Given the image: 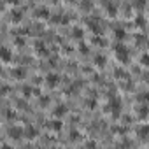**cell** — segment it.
<instances>
[{
	"instance_id": "f1b7e54d",
	"label": "cell",
	"mask_w": 149,
	"mask_h": 149,
	"mask_svg": "<svg viewBox=\"0 0 149 149\" xmlns=\"http://www.w3.org/2000/svg\"><path fill=\"white\" fill-rule=\"evenodd\" d=\"M7 118H9V119H13V118H14V114H13V111H7Z\"/></svg>"
},
{
	"instance_id": "ba28073f",
	"label": "cell",
	"mask_w": 149,
	"mask_h": 149,
	"mask_svg": "<svg viewBox=\"0 0 149 149\" xmlns=\"http://www.w3.org/2000/svg\"><path fill=\"white\" fill-rule=\"evenodd\" d=\"M114 37H116L118 42H123V40L126 39V30H125L123 26H116V28H114Z\"/></svg>"
},
{
	"instance_id": "ac0fdd59",
	"label": "cell",
	"mask_w": 149,
	"mask_h": 149,
	"mask_svg": "<svg viewBox=\"0 0 149 149\" xmlns=\"http://www.w3.org/2000/svg\"><path fill=\"white\" fill-rule=\"evenodd\" d=\"M93 44H97V46H102V47H104V46L107 44V40H105L102 35H95V37H93Z\"/></svg>"
},
{
	"instance_id": "2e32d148",
	"label": "cell",
	"mask_w": 149,
	"mask_h": 149,
	"mask_svg": "<svg viewBox=\"0 0 149 149\" xmlns=\"http://www.w3.org/2000/svg\"><path fill=\"white\" fill-rule=\"evenodd\" d=\"M93 63H95L97 67H104V65L107 63V60H105V56H104V54H97V56L93 58Z\"/></svg>"
},
{
	"instance_id": "cb8c5ba5",
	"label": "cell",
	"mask_w": 149,
	"mask_h": 149,
	"mask_svg": "<svg viewBox=\"0 0 149 149\" xmlns=\"http://www.w3.org/2000/svg\"><path fill=\"white\" fill-rule=\"evenodd\" d=\"M93 7V4L91 2H81V9H86V11H90Z\"/></svg>"
},
{
	"instance_id": "d4e9b609",
	"label": "cell",
	"mask_w": 149,
	"mask_h": 149,
	"mask_svg": "<svg viewBox=\"0 0 149 149\" xmlns=\"http://www.w3.org/2000/svg\"><path fill=\"white\" fill-rule=\"evenodd\" d=\"M86 149H97V144L93 140H90V142H86Z\"/></svg>"
},
{
	"instance_id": "4316f807",
	"label": "cell",
	"mask_w": 149,
	"mask_h": 149,
	"mask_svg": "<svg viewBox=\"0 0 149 149\" xmlns=\"http://www.w3.org/2000/svg\"><path fill=\"white\" fill-rule=\"evenodd\" d=\"M47 102H49L47 97H40V104H42V105H47Z\"/></svg>"
},
{
	"instance_id": "30bf717a",
	"label": "cell",
	"mask_w": 149,
	"mask_h": 149,
	"mask_svg": "<svg viewBox=\"0 0 149 149\" xmlns=\"http://www.w3.org/2000/svg\"><path fill=\"white\" fill-rule=\"evenodd\" d=\"M137 135L140 137V139H149V125H140L139 128H137Z\"/></svg>"
},
{
	"instance_id": "d6986e66",
	"label": "cell",
	"mask_w": 149,
	"mask_h": 149,
	"mask_svg": "<svg viewBox=\"0 0 149 149\" xmlns=\"http://www.w3.org/2000/svg\"><path fill=\"white\" fill-rule=\"evenodd\" d=\"M135 25L146 26V18H144V14H137V16H135Z\"/></svg>"
},
{
	"instance_id": "5b68a950",
	"label": "cell",
	"mask_w": 149,
	"mask_h": 149,
	"mask_svg": "<svg viewBox=\"0 0 149 149\" xmlns=\"http://www.w3.org/2000/svg\"><path fill=\"white\" fill-rule=\"evenodd\" d=\"M67 112H68V107H67L65 104H58V105L54 107V111H53V114H54V118H58V119H60L61 116H65Z\"/></svg>"
},
{
	"instance_id": "603a6c76",
	"label": "cell",
	"mask_w": 149,
	"mask_h": 149,
	"mask_svg": "<svg viewBox=\"0 0 149 149\" xmlns=\"http://www.w3.org/2000/svg\"><path fill=\"white\" fill-rule=\"evenodd\" d=\"M79 51H81V53H84V54H86V53H88V51H90V47H88V44H84V42H81V44H79Z\"/></svg>"
},
{
	"instance_id": "3957f363",
	"label": "cell",
	"mask_w": 149,
	"mask_h": 149,
	"mask_svg": "<svg viewBox=\"0 0 149 149\" xmlns=\"http://www.w3.org/2000/svg\"><path fill=\"white\" fill-rule=\"evenodd\" d=\"M109 111H111V114L116 118V116H119V112H121V100L118 98V97H114L111 102H109Z\"/></svg>"
},
{
	"instance_id": "ffe728a7",
	"label": "cell",
	"mask_w": 149,
	"mask_h": 149,
	"mask_svg": "<svg viewBox=\"0 0 149 149\" xmlns=\"http://www.w3.org/2000/svg\"><path fill=\"white\" fill-rule=\"evenodd\" d=\"M140 63H142L144 67H149V53H144V54L140 56Z\"/></svg>"
},
{
	"instance_id": "277c9868",
	"label": "cell",
	"mask_w": 149,
	"mask_h": 149,
	"mask_svg": "<svg viewBox=\"0 0 149 149\" xmlns=\"http://www.w3.org/2000/svg\"><path fill=\"white\" fill-rule=\"evenodd\" d=\"M44 81H46V84L47 86H56L58 83H60V76H58V74L56 72H47L46 74V77H44Z\"/></svg>"
},
{
	"instance_id": "7a4b0ae2",
	"label": "cell",
	"mask_w": 149,
	"mask_h": 149,
	"mask_svg": "<svg viewBox=\"0 0 149 149\" xmlns=\"http://www.w3.org/2000/svg\"><path fill=\"white\" fill-rule=\"evenodd\" d=\"M7 135H9L11 139H14V140H19V139H23L25 130H23L21 126H18V125H13V126L7 130Z\"/></svg>"
},
{
	"instance_id": "7402d4cb",
	"label": "cell",
	"mask_w": 149,
	"mask_h": 149,
	"mask_svg": "<svg viewBox=\"0 0 149 149\" xmlns=\"http://www.w3.org/2000/svg\"><path fill=\"white\" fill-rule=\"evenodd\" d=\"M21 93H23V97H30L32 95V88L30 86H23L21 88Z\"/></svg>"
},
{
	"instance_id": "484cf974",
	"label": "cell",
	"mask_w": 149,
	"mask_h": 149,
	"mask_svg": "<svg viewBox=\"0 0 149 149\" xmlns=\"http://www.w3.org/2000/svg\"><path fill=\"white\" fill-rule=\"evenodd\" d=\"M125 76H126V74L123 72V68H118L116 70V77H125Z\"/></svg>"
},
{
	"instance_id": "9a60e30c",
	"label": "cell",
	"mask_w": 149,
	"mask_h": 149,
	"mask_svg": "<svg viewBox=\"0 0 149 149\" xmlns=\"http://www.w3.org/2000/svg\"><path fill=\"white\" fill-rule=\"evenodd\" d=\"M61 126H63V123H61L60 119H53V121H49V128H51L53 132H60Z\"/></svg>"
},
{
	"instance_id": "44dd1931",
	"label": "cell",
	"mask_w": 149,
	"mask_h": 149,
	"mask_svg": "<svg viewBox=\"0 0 149 149\" xmlns=\"http://www.w3.org/2000/svg\"><path fill=\"white\" fill-rule=\"evenodd\" d=\"M14 44L21 47V46H25V39H23L21 35H16V37H14Z\"/></svg>"
},
{
	"instance_id": "f546056e",
	"label": "cell",
	"mask_w": 149,
	"mask_h": 149,
	"mask_svg": "<svg viewBox=\"0 0 149 149\" xmlns=\"http://www.w3.org/2000/svg\"><path fill=\"white\" fill-rule=\"evenodd\" d=\"M147 47H149V40H147Z\"/></svg>"
},
{
	"instance_id": "8992f818",
	"label": "cell",
	"mask_w": 149,
	"mask_h": 149,
	"mask_svg": "<svg viewBox=\"0 0 149 149\" xmlns=\"http://www.w3.org/2000/svg\"><path fill=\"white\" fill-rule=\"evenodd\" d=\"M37 135H39V130H37L33 125H28V126L25 128V137H26L28 140H33Z\"/></svg>"
},
{
	"instance_id": "9c48e42d",
	"label": "cell",
	"mask_w": 149,
	"mask_h": 149,
	"mask_svg": "<svg viewBox=\"0 0 149 149\" xmlns=\"http://www.w3.org/2000/svg\"><path fill=\"white\" fill-rule=\"evenodd\" d=\"M13 77H14V79H25V77H26L25 67H16V68H13Z\"/></svg>"
},
{
	"instance_id": "6da1fadb",
	"label": "cell",
	"mask_w": 149,
	"mask_h": 149,
	"mask_svg": "<svg viewBox=\"0 0 149 149\" xmlns=\"http://www.w3.org/2000/svg\"><path fill=\"white\" fill-rule=\"evenodd\" d=\"M114 53H116V58L121 61V63H128L130 61V49L123 44V42H118L114 46Z\"/></svg>"
},
{
	"instance_id": "e0dca14e",
	"label": "cell",
	"mask_w": 149,
	"mask_h": 149,
	"mask_svg": "<svg viewBox=\"0 0 149 149\" xmlns=\"http://www.w3.org/2000/svg\"><path fill=\"white\" fill-rule=\"evenodd\" d=\"M23 18V11L21 9H13V13H11V19L13 21H19Z\"/></svg>"
},
{
	"instance_id": "5bb4252c",
	"label": "cell",
	"mask_w": 149,
	"mask_h": 149,
	"mask_svg": "<svg viewBox=\"0 0 149 149\" xmlns=\"http://www.w3.org/2000/svg\"><path fill=\"white\" fill-rule=\"evenodd\" d=\"M104 7L107 9V13H109L111 16H114V14L118 13V4H114V2H104Z\"/></svg>"
},
{
	"instance_id": "8fae6325",
	"label": "cell",
	"mask_w": 149,
	"mask_h": 149,
	"mask_svg": "<svg viewBox=\"0 0 149 149\" xmlns=\"http://www.w3.org/2000/svg\"><path fill=\"white\" fill-rule=\"evenodd\" d=\"M35 16L37 18H49V9L46 6H39V7H35Z\"/></svg>"
},
{
	"instance_id": "52a82bcc",
	"label": "cell",
	"mask_w": 149,
	"mask_h": 149,
	"mask_svg": "<svg viewBox=\"0 0 149 149\" xmlns=\"http://www.w3.org/2000/svg\"><path fill=\"white\" fill-rule=\"evenodd\" d=\"M0 56H2V61H11L13 60V51L7 47V46H2V49H0Z\"/></svg>"
},
{
	"instance_id": "4fadbf2b",
	"label": "cell",
	"mask_w": 149,
	"mask_h": 149,
	"mask_svg": "<svg viewBox=\"0 0 149 149\" xmlns=\"http://www.w3.org/2000/svg\"><path fill=\"white\" fill-rule=\"evenodd\" d=\"M72 37L81 40V39L84 37V28H83V26H74V28H72Z\"/></svg>"
},
{
	"instance_id": "7c38bea8",
	"label": "cell",
	"mask_w": 149,
	"mask_h": 149,
	"mask_svg": "<svg viewBox=\"0 0 149 149\" xmlns=\"http://www.w3.org/2000/svg\"><path fill=\"white\" fill-rule=\"evenodd\" d=\"M137 114H139L140 119L149 118V105H139V107H137Z\"/></svg>"
},
{
	"instance_id": "83f0119b",
	"label": "cell",
	"mask_w": 149,
	"mask_h": 149,
	"mask_svg": "<svg viewBox=\"0 0 149 149\" xmlns=\"http://www.w3.org/2000/svg\"><path fill=\"white\" fill-rule=\"evenodd\" d=\"M2 149H14V147H13V146H9L7 142H4V144H2Z\"/></svg>"
}]
</instances>
